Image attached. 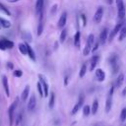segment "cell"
<instances>
[{
	"label": "cell",
	"instance_id": "obj_27",
	"mask_svg": "<svg viewBox=\"0 0 126 126\" xmlns=\"http://www.w3.org/2000/svg\"><path fill=\"white\" fill-rule=\"evenodd\" d=\"M86 72H87V65L86 64H83L81 66V69H80V72H79V77L80 78H83L85 76Z\"/></svg>",
	"mask_w": 126,
	"mask_h": 126
},
{
	"label": "cell",
	"instance_id": "obj_25",
	"mask_svg": "<svg viewBox=\"0 0 126 126\" xmlns=\"http://www.w3.org/2000/svg\"><path fill=\"white\" fill-rule=\"evenodd\" d=\"M54 101H55V94L53 92H51L50 94V96H49V101H48V106L50 108H53L54 106Z\"/></svg>",
	"mask_w": 126,
	"mask_h": 126
},
{
	"label": "cell",
	"instance_id": "obj_31",
	"mask_svg": "<svg viewBox=\"0 0 126 126\" xmlns=\"http://www.w3.org/2000/svg\"><path fill=\"white\" fill-rule=\"evenodd\" d=\"M0 11H1L2 13H4L5 15H7V16H10V15H11V14H10V11H9L2 3H0Z\"/></svg>",
	"mask_w": 126,
	"mask_h": 126
},
{
	"label": "cell",
	"instance_id": "obj_17",
	"mask_svg": "<svg viewBox=\"0 0 126 126\" xmlns=\"http://www.w3.org/2000/svg\"><path fill=\"white\" fill-rule=\"evenodd\" d=\"M74 45L77 48H79L81 45V33H80V32H77L74 35Z\"/></svg>",
	"mask_w": 126,
	"mask_h": 126
},
{
	"label": "cell",
	"instance_id": "obj_34",
	"mask_svg": "<svg viewBox=\"0 0 126 126\" xmlns=\"http://www.w3.org/2000/svg\"><path fill=\"white\" fill-rule=\"evenodd\" d=\"M125 119H126V108H123L120 113V120L123 122V121H125Z\"/></svg>",
	"mask_w": 126,
	"mask_h": 126
},
{
	"label": "cell",
	"instance_id": "obj_37",
	"mask_svg": "<svg viewBox=\"0 0 126 126\" xmlns=\"http://www.w3.org/2000/svg\"><path fill=\"white\" fill-rule=\"evenodd\" d=\"M99 44H100V42H99V40H97V41H96V42L94 43V45L93 46V49H92V51H93V52H94V51H95V50H96V49L98 48Z\"/></svg>",
	"mask_w": 126,
	"mask_h": 126
},
{
	"label": "cell",
	"instance_id": "obj_43",
	"mask_svg": "<svg viewBox=\"0 0 126 126\" xmlns=\"http://www.w3.org/2000/svg\"><path fill=\"white\" fill-rule=\"evenodd\" d=\"M125 94H126V88H124V90L122 92V95H125Z\"/></svg>",
	"mask_w": 126,
	"mask_h": 126
},
{
	"label": "cell",
	"instance_id": "obj_8",
	"mask_svg": "<svg viewBox=\"0 0 126 126\" xmlns=\"http://www.w3.org/2000/svg\"><path fill=\"white\" fill-rule=\"evenodd\" d=\"M35 106H36V98H35V95L34 94H32L29 101H28V111L30 112H32L34 109H35Z\"/></svg>",
	"mask_w": 126,
	"mask_h": 126
},
{
	"label": "cell",
	"instance_id": "obj_6",
	"mask_svg": "<svg viewBox=\"0 0 126 126\" xmlns=\"http://www.w3.org/2000/svg\"><path fill=\"white\" fill-rule=\"evenodd\" d=\"M122 27H123V23H122V22L116 24V26L113 28V30H112V31L110 32V33H109V36H108V41H109V42H111V41L113 40V38H114L115 35L120 32V30H121Z\"/></svg>",
	"mask_w": 126,
	"mask_h": 126
},
{
	"label": "cell",
	"instance_id": "obj_42",
	"mask_svg": "<svg viewBox=\"0 0 126 126\" xmlns=\"http://www.w3.org/2000/svg\"><path fill=\"white\" fill-rule=\"evenodd\" d=\"M107 4H112L113 3V0H105Z\"/></svg>",
	"mask_w": 126,
	"mask_h": 126
},
{
	"label": "cell",
	"instance_id": "obj_7",
	"mask_svg": "<svg viewBox=\"0 0 126 126\" xmlns=\"http://www.w3.org/2000/svg\"><path fill=\"white\" fill-rule=\"evenodd\" d=\"M38 79H39V82L43 88V93H44V96H48V92H49V87H48V84L44 78V76H42L41 74L38 75Z\"/></svg>",
	"mask_w": 126,
	"mask_h": 126
},
{
	"label": "cell",
	"instance_id": "obj_19",
	"mask_svg": "<svg viewBox=\"0 0 126 126\" xmlns=\"http://www.w3.org/2000/svg\"><path fill=\"white\" fill-rule=\"evenodd\" d=\"M42 16H43V13H41V14L39 15V22H38V27H37V35H41V33H42V32H43Z\"/></svg>",
	"mask_w": 126,
	"mask_h": 126
},
{
	"label": "cell",
	"instance_id": "obj_21",
	"mask_svg": "<svg viewBox=\"0 0 126 126\" xmlns=\"http://www.w3.org/2000/svg\"><path fill=\"white\" fill-rule=\"evenodd\" d=\"M97 110H98V101L96 99H94L92 104V107H91V112H92V114H95L97 112Z\"/></svg>",
	"mask_w": 126,
	"mask_h": 126
},
{
	"label": "cell",
	"instance_id": "obj_29",
	"mask_svg": "<svg viewBox=\"0 0 126 126\" xmlns=\"http://www.w3.org/2000/svg\"><path fill=\"white\" fill-rule=\"evenodd\" d=\"M2 41L4 42V44H5V46H6V48H13V46H14V43L11 41V40H9V39H2Z\"/></svg>",
	"mask_w": 126,
	"mask_h": 126
},
{
	"label": "cell",
	"instance_id": "obj_15",
	"mask_svg": "<svg viewBox=\"0 0 126 126\" xmlns=\"http://www.w3.org/2000/svg\"><path fill=\"white\" fill-rule=\"evenodd\" d=\"M98 61H99V56H98V55H94V56L91 58V61H90V70H91V71L94 70V68H95V66L97 65Z\"/></svg>",
	"mask_w": 126,
	"mask_h": 126
},
{
	"label": "cell",
	"instance_id": "obj_33",
	"mask_svg": "<svg viewBox=\"0 0 126 126\" xmlns=\"http://www.w3.org/2000/svg\"><path fill=\"white\" fill-rule=\"evenodd\" d=\"M37 91H38V93H39V95L42 97V96H44V93H43V88H42V86H41V84H40V82H38L37 83Z\"/></svg>",
	"mask_w": 126,
	"mask_h": 126
},
{
	"label": "cell",
	"instance_id": "obj_44",
	"mask_svg": "<svg viewBox=\"0 0 126 126\" xmlns=\"http://www.w3.org/2000/svg\"><path fill=\"white\" fill-rule=\"evenodd\" d=\"M8 2H12V3H15V2H18L19 0H7Z\"/></svg>",
	"mask_w": 126,
	"mask_h": 126
},
{
	"label": "cell",
	"instance_id": "obj_39",
	"mask_svg": "<svg viewBox=\"0 0 126 126\" xmlns=\"http://www.w3.org/2000/svg\"><path fill=\"white\" fill-rule=\"evenodd\" d=\"M7 68H8L9 70H12V69L14 68V65H13L11 62H8V63H7Z\"/></svg>",
	"mask_w": 126,
	"mask_h": 126
},
{
	"label": "cell",
	"instance_id": "obj_28",
	"mask_svg": "<svg viewBox=\"0 0 126 126\" xmlns=\"http://www.w3.org/2000/svg\"><path fill=\"white\" fill-rule=\"evenodd\" d=\"M66 37H67V30L64 29V30H62V32H61V33H60V42L63 43V42L65 41Z\"/></svg>",
	"mask_w": 126,
	"mask_h": 126
},
{
	"label": "cell",
	"instance_id": "obj_11",
	"mask_svg": "<svg viewBox=\"0 0 126 126\" xmlns=\"http://www.w3.org/2000/svg\"><path fill=\"white\" fill-rule=\"evenodd\" d=\"M102 16H103V8H102V7H98V8L96 9L95 13H94V21L96 24H98V23L101 21Z\"/></svg>",
	"mask_w": 126,
	"mask_h": 126
},
{
	"label": "cell",
	"instance_id": "obj_30",
	"mask_svg": "<svg viewBox=\"0 0 126 126\" xmlns=\"http://www.w3.org/2000/svg\"><path fill=\"white\" fill-rule=\"evenodd\" d=\"M83 114L85 116H89L91 114V107L89 105H85L83 107Z\"/></svg>",
	"mask_w": 126,
	"mask_h": 126
},
{
	"label": "cell",
	"instance_id": "obj_4",
	"mask_svg": "<svg viewBox=\"0 0 126 126\" xmlns=\"http://www.w3.org/2000/svg\"><path fill=\"white\" fill-rule=\"evenodd\" d=\"M113 92H114V86L112 85L109 89V92H108V95L106 97V100H105V112H109L110 109H111V106H112V94H113Z\"/></svg>",
	"mask_w": 126,
	"mask_h": 126
},
{
	"label": "cell",
	"instance_id": "obj_18",
	"mask_svg": "<svg viewBox=\"0 0 126 126\" xmlns=\"http://www.w3.org/2000/svg\"><path fill=\"white\" fill-rule=\"evenodd\" d=\"M29 94H30V86L27 85V86L25 87V89H24L22 94H21V98H22L23 101H26V100H27V98H28V96H29Z\"/></svg>",
	"mask_w": 126,
	"mask_h": 126
},
{
	"label": "cell",
	"instance_id": "obj_36",
	"mask_svg": "<svg viewBox=\"0 0 126 126\" xmlns=\"http://www.w3.org/2000/svg\"><path fill=\"white\" fill-rule=\"evenodd\" d=\"M22 75H23L22 70H15L14 71V76L15 77H22Z\"/></svg>",
	"mask_w": 126,
	"mask_h": 126
},
{
	"label": "cell",
	"instance_id": "obj_5",
	"mask_svg": "<svg viewBox=\"0 0 126 126\" xmlns=\"http://www.w3.org/2000/svg\"><path fill=\"white\" fill-rule=\"evenodd\" d=\"M109 63H110V66L112 68V73H116L119 69V64H118V57L116 54H112L110 57H109Z\"/></svg>",
	"mask_w": 126,
	"mask_h": 126
},
{
	"label": "cell",
	"instance_id": "obj_14",
	"mask_svg": "<svg viewBox=\"0 0 126 126\" xmlns=\"http://www.w3.org/2000/svg\"><path fill=\"white\" fill-rule=\"evenodd\" d=\"M2 85H3V89L5 91L6 95L9 97L10 96V89H9V83H8V79L6 76L2 77Z\"/></svg>",
	"mask_w": 126,
	"mask_h": 126
},
{
	"label": "cell",
	"instance_id": "obj_13",
	"mask_svg": "<svg viewBox=\"0 0 126 126\" xmlns=\"http://www.w3.org/2000/svg\"><path fill=\"white\" fill-rule=\"evenodd\" d=\"M66 22H67V12L64 11V12L61 14V16H60V18H59V20H58L57 27H58V28H63V27L65 26Z\"/></svg>",
	"mask_w": 126,
	"mask_h": 126
},
{
	"label": "cell",
	"instance_id": "obj_3",
	"mask_svg": "<svg viewBox=\"0 0 126 126\" xmlns=\"http://www.w3.org/2000/svg\"><path fill=\"white\" fill-rule=\"evenodd\" d=\"M115 2H116V6H117L118 18H119L120 20H123L124 17H125V14H126L124 2H123V0H115Z\"/></svg>",
	"mask_w": 126,
	"mask_h": 126
},
{
	"label": "cell",
	"instance_id": "obj_22",
	"mask_svg": "<svg viewBox=\"0 0 126 126\" xmlns=\"http://www.w3.org/2000/svg\"><path fill=\"white\" fill-rule=\"evenodd\" d=\"M126 37V26H123L119 32V37H118V40L121 41L123 40L124 38Z\"/></svg>",
	"mask_w": 126,
	"mask_h": 126
},
{
	"label": "cell",
	"instance_id": "obj_38",
	"mask_svg": "<svg viewBox=\"0 0 126 126\" xmlns=\"http://www.w3.org/2000/svg\"><path fill=\"white\" fill-rule=\"evenodd\" d=\"M6 49L7 48H6L5 44H4V42L2 40H0V50H6Z\"/></svg>",
	"mask_w": 126,
	"mask_h": 126
},
{
	"label": "cell",
	"instance_id": "obj_35",
	"mask_svg": "<svg viewBox=\"0 0 126 126\" xmlns=\"http://www.w3.org/2000/svg\"><path fill=\"white\" fill-rule=\"evenodd\" d=\"M22 118H23V115H22V113H19L18 114V116H17V118H16V123H15V125L16 126H18L20 123H21V121H22Z\"/></svg>",
	"mask_w": 126,
	"mask_h": 126
},
{
	"label": "cell",
	"instance_id": "obj_23",
	"mask_svg": "<svg viewBox=\"0 0 126 126\" xmlns=\"http://www.w3.org/2000/svg\"><path fill=\"white\" fill-rule=\"evenodd\" d=\"M18 47H19V51H20L23 55H28V49H27L26 43H20Z\"/></svg>",
	"mask_w": 126,
	"mask_h": 126
},
{
	"label": "cell",
	"instance_id": "obj_1",
	"mask_svg": "<svg viewBox=\"0 0 126 126\" xmlns=\"http://www.w3.org/2000/svg\"><path fill=\"white\" fill-rule=\"evenodd\" d=\"M94 35L93 33L89 34L88 36V39H87V42H86V45L84 47V50H83V53L85 56L89 55L93 49V46H94Z\"/></svg>",
	"mask_w": 126,
	"mask_h": 126
},
{
	"label": "cell",
	"instance_id": "obj_10",
	"mask_svg": "<svg viewBox=\"0 0 126 126\" xmlns=\"http://www.w3.org/2000/svg\"><path fill=\"white\" fill-rule=\"evenodd\" d=\"M108 30L107 28H103L102 31L100 32V34H99V42L100 44H104L106 42V40L108 39Z\"/></svg>",
	"mask_w": 126,
	"mask_h": 126
},
{
	"label": "cell",
	"instance_id": "obj_26",
	"mask_svg": "<svg viewBox=\"0 0 126 126\" xmlns=\"http://www.w3.org/2000/svg\"><path fill=\"white\" fill-rule=\"evenodd\" d=\"M0 25H1L3 28H6V29H8V28L11 27V23H10L9 21L3 19V18H0Z\"/></svg>",
	"mask_w": 126,
	"mask_h": 126
},
{
	"label": "cell",
	"instance_id": "obj_40",
	"mask_svg": "<svg viewBox=\"0 0 126 126\" xmlns=\"http://www.w3.org/2000/svg\"><path fill=\"white\" fill-rule=\"evenodd\" d=\"M81 18H82V21H83V25L86 26V17H85V15H82Z\"/></svg>",
	"mask_w": 126,
	"mask_h": 126
},
{
	"label": "cell",
	"instance_id": "obj_20",
	"mask_svg": "<svg viewBox=\"0 0 126 126\" xmlns=\"http://www.w3.org/2000/svg\"><path fill=\"white\" fill-rule=\"evenodd\" d=\"M26 45H27V49H28V55H29V57L32 60V61H35V54H34V52H33V50H32V48L30 46V44L29 43H26Z\"/></svg>",
	"mask_w": 126,
	"mask_h": 126
},
{
	"label": "cell",
	"instance_id": "obj_41",
	"mask_svg": "<svg viewBox=\"0 0 126 126\" xmlns=\"http://www.w3.org/2000/svg\"><path fill=\"white\" fill-rule=\"evenodd\" d=\"M67 85H68V77L66 76L64 78V86H67Z\"/></svg>",
	"mask_w": 126,
	"mask_h": 126
},
{
	"label": "cell",
	"instance_id": "obj_2",
	"mask_svg": "<svg viewBox=\"0 0 126 126\" xmlns=\"http://www.w3.org/2000/svg\"><path fill=\"white\" fill-rule=\"evenodd\" d=\"M17 105H18V98H16L14 100V102H12V104L10 105L9 109H8V116H9V123H10V126L13 125L14 123V116H15V110L17 108Z\"/></svg>",
	"mask_w": 126,
	"mask_h": 126
},
{
	"label": "cell",
	"instance_id": "obj_24",
	"mask_svg": "<svg viewBox=\"0 0 126 126\" xmlns=\"http://www.w3.org/2000/svg\"><path fill=\"white\" fill-rule=\"evenodd\" d=\"M124 81V75L122 73H120L116 79V88H120L122 86V83Z\"/></svg>",
	"mask_w": 126,
	"mask_h": 126
},
{
	"label": "cell",
	"instance_id": "obj_9",
	"mask_svg": "<svg viewBox=\"0 0 126 126\" xmlns=\"http://www.w3.org/2000/svg\"><path fill=\"white\" fill-rule=\"evenodd\" d=\"M83 103H84V96H83V95H80V96H79V99H78V101H77V103L74 105V107H73V109H72V111H71L72 115L76 114V113L79 111V109L83 106Z\"/></svg>",
	"mask_w": 126,
	"mask_h": 126
},
{
	"label": "cell",
	"instance_id": "obj_12",
	"mask_svg": "<svg viewBox=\"0 0 126 126\" xmlns=\"http://www.w3.org/2000/svg\"><path fill=\"white\" fill-rule=\"evenodd\" d=\"M43 6H44V0H36L35 2V14L36 15L39 16L42 13Z\"/></svg>",
	"mask_w": 126,
	"mask_h": 126
},
{
	"label": "cell",
	"instance_id": "obj_16",
	"mask_svg": "<svg viewBox=\"0 0 126 126\" xmlns=\"http://www.w3.org/2000/svg\"><path fill=\"white\" fill-rule=\"evenodd\" d=\"M95 77H96V80L98 82H103L105 79V73L103 72L102 69H96L95 70Z\"/></svg>",
	"mask_w": 126,
	"mask_h": 126
},
{
	"label": "cell",
	"instance_id": "obj_32",
	"mask_svg": "<svg viewBox=\"0 0 126 126\" xmlns=\"http://www.w3.org/2000/svg\"><path fill=\"white\" fill-rule=\"evenodd\" d=\"M23 38H24L25 40L29 41V42L32 41V35H31V33L28 32H25L23 33Z\"/></svg>",
	"mask_w": 126,
	"mask_h": 126
}]
</instances>
